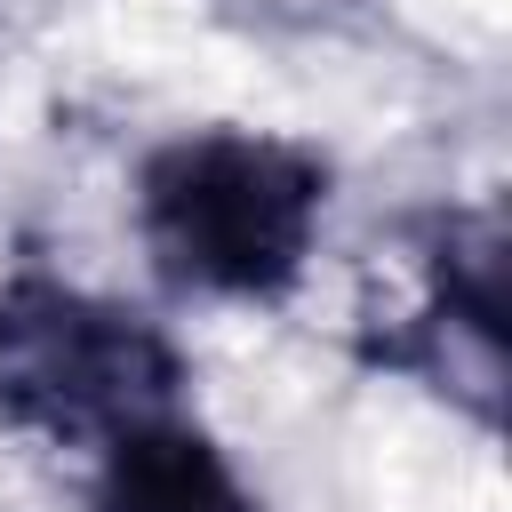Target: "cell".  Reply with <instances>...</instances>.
Wrapping results in <instances>:
<instances>
[{"label": "cell", "mask_w": 512, "mask_h": 512, "mask_svg": "<svg viewBox=\"0 0 512 512\" xmlns=\"http://www.w3.org/2000/svg\"><path fill=\"white\" fill-rule=\"evenodd\" d=\"M336 168L280 128H176L136 160V248L168 296L192 304H288L320 256Z\"/></svg>", "instance_id": "cell-1"}, {"label": "cell", "mask_w": 512, "mask_h": 512, "mask_svg": "<svg viewBox=\"0 0 512 512\" xmlns=\"http://www.w3.org/2000/svg\"><path fill=\"white\" fill-rule=\"evenodd\" d=\"M168 408H192V360L168 320L40 264L0 280V432L96 456Z\"/></svg>", "instance_id": "cell-2"}, {"label": "cell", "mask_w": 512, "mask_h": 512, "mask_svg": "<svg viewBox=\"0 0 512 512\" xmlns=\"http://www.w3.org/2000/svg\"><path fill=\"white\" fill-rule=\"evenodd\" d=\"M408 264H416V304L400 320H368L360 360L424 384L432 400L496 432L504 424V264H512L504 208L464 200V208L416 216Z\"/></svg>", "instance_id": "cell-3"}, {"label": "cell", "mask_w": 512, "mask_h": 512, "mask_svg": "<svg viewBox=\"0 0 512 512\" xmlns=\"http://www.w3.org/2000/svg\"><path fill=\"white\" fill-rule=\"evenodd\" d=\"M88 512H264V496L192 408H168L88 456Z\"/></svg>", "instance_id": "cell-4"}]
</instances>
